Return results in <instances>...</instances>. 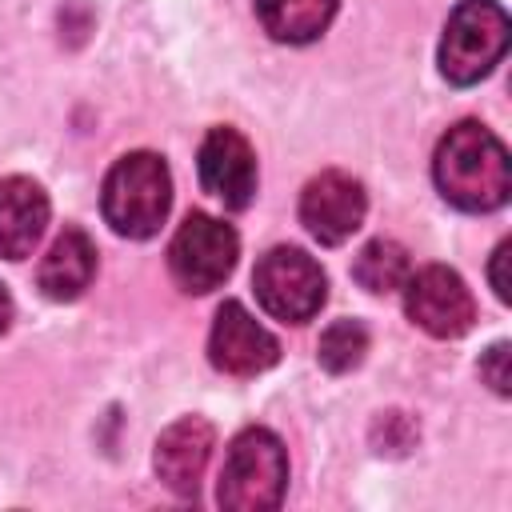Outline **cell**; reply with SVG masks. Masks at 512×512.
Returning a JSON list of instances; mask_svg holds the SVG:
<instances>
[{"mask_svg":"<svg viewBox=\"0 0 512 512\" xmlns=\"http://www.w3.org/2000/svg\"><path fill=\"white\" fill-rule=\"evenodd\" d=\"M236 256H240V240L232 224L208 212H192L168 244V272L184 292L204 296L232 276Z\"/></svg>","mask_w":512,"mask_h":512,"instance_id":"8992f818","label":"cell"},{"mask_svg":"<svg viewBox=\"0 0 512 512\" xmlns=\"http://www.w3.org/2000/svg\"><path fill=\"white\" fill-rule=\"evenodd\" d=\"M48 224V192L28 176L0 180V256L24 260Z\"/></svg>","mask_w":512,"mask_h":512,"instance_id":"7c38bea8","label":"cell"},{"mask_svg":"<svg viewBox=\"0 0 512 512\" xmlns=\"http://www.w3.org/2000/svg\"><path fill=\"white\" fill-rule=\"evenodd\" d=\"M364 212H368V196L360 188V180H352L348 172H320L304 184L300 192V224L308 228L312 240L336 248L344 244L360 224H364Z\"/></svg>","mask_w":512,"mask_h":512,"instance_id":"9c48e42d","label":"cell"},{"mask_svg":"<svg viewBox=\"0 0 512 512\" xmlns=\"http://www.w3.org/2000/svg\"><path fill=\"white\" fill-rule=\"evenodd\" d=\"M288 488V452L276 432L268 428H244L232 436L216 500L228 512H268L284 500Z\"/></svg>","mask_w":512,"mask_h":512,"instance_id":"3957f363","label":"cell"},{"mask_svg":"<svg viewBox=\"0 0 512 512\" xmlns=\"http://www.w3.org/2000/svg\"><path fill=\"white\" fill-rule=\"evenodd\" d=\"M504 52H508V12L496 0H460L440 40L444 80L456 88H468L484 80Z\"/></svg>","mask_w":512,"mask_h":512,"instance_id":"277c9868","label":"cell"},{"mask_svg":"<svg viewBox=\"0 0 512 512\" xmlns=\"http://www.w3.org/2000/svg\"><path fill=\"white\" fill-rule=\"evenodd\" d=\"M196 172L204 192L224 200V208H248L256 196V152L236 128H212L200 140Z\"/></svg>","mask_w":512,"mask_h":512,"instance_id":"30bf717a","label":"cell"},{"mask_svg":"<svg viewBox=\"0 0 512 512\" xmlns=\"http://www.w3.org/2000/svg\"><path fill=\"white\" fill-rule=\"evenodd\" d=\"M172 208V176L156 152H128L120 156L100 188V212L116 236L148 240L160 232Z\"/></svg>","mask_w":512,"mask_h":512,"instance_id":"7a4b0ae2","label":"cell"},{"mask_svg":"<svg viewBox=\"0 0 512 512\" xmlns=\"http://www.w3.org/2000/svg\"><path fill=\"white\" fill-rule=\"evenodd\" d=\"M508 356H512V348H508V340H496L484 356H480V376L492 384V392L496 396H508L512 392V372H508Z\"/></svg>","mask_w":512,"mask_h":512,"instance_id":"e0dca14e","label":"cell"},{"mask_svg":"<svg viewBox=\"0 0 512 512\" xmlns=\"http://www.w3.org/2000/svg\"><path fill=\"white\" fill-rule=\"evenodd\" d=\"M252 288L256 300L268 316L284 320V324H304L320 312V304L328 300V276L324 268L304 252V248H272L256 260L252 268Z\"/></svg>","mask_w":512,"mask_h":512,"instance_id":"5b68a950","label":"cell"},{"mask_svg":"<svg viewBox=\"0 0 512 512\" xmlns=\"http://www.w3.org/2000/svg\"><path fill=\"white\" fill-rule=\"evenodd\" d=\"M364 352H368V328L360 320H336V324L324 328L316 356L328 372L340 376V372H352L364 360Z\"/></svg>","mask_w":512,"mask_h":512,"instance_id":"2e32d148","label":"cell"},{"mask_svg":"<svg viewBox=\"0 0 512 512\" xmlns=\"http://www.w3.org/2000/svg\"><path fill=\"white\" fill-rule=\"evenodd\" d=\"M208 360L224 376H260L280 360V344L240 300H224L208 332Z\"/></svg>","mask_w":512,"mask_h":512,"instance_id":"ba28073f","label":"cell"},{"mask_svg":"<svg viewBox=\"0 0 512 512\" xmlns=\"http://www.w3.org/2000/svg\"><path fill=\"white\" fill-rule=\"evenodd\" d=\"M8 324H12V296H8V288L0 284V336L8 332Z\"/></svg>","mask_w":512,"mask_h":512,"instance_id":"d6986e66","label":"cell"},{"mask_svg":"<svg viewBox=\"0 0 512 512\" xmlns=\"http://www.w3.org/2000/svg\"><path fill=\"white\" fill-rule=\"evenodd\" d=\"M408 272H412L408 248L396 244V240H384V236L372 240V244H364L360 256H356V264H352L356 284L368 288V292H376V296H380V292H396V288H404Z\"/></svg>","mask_w":512,"mask_h":512,"instance_id":"9a60e30c","label":"cell"},{"mask_svg":"<svg viewBox=\"0 0 512 512\" xmlns=\"http://www.w3.org/2000/svg\"><path fill=\"white\" fill-rule=\"evenodd\" d=\"M432 176L440 196L460 212H496L512 192L508 148L480 120H460L440 136Z\"/></svg>","mask_w":512,"mask_h":512,"instance_id":"6da1fadb","label":"cell"},{"mask_svg":"<svg viewBox=\"0 0 512 512\" xmlns=\"http://www.w3.org/2000/svg\"><path fill=\"white\" fill-rule=\"evenodd\" d=\"M404 312L416 328H424L436 340L464 336L476 320V300L460 272L444 264H428L420 272H408L404 280Z\"/></svg>","mask_w":512,"mask_h":512,"instance_id":"52a82bcc","label":"cell"},{"mask_svg":"<svg viewBox=\"0 0 512 512\" xmlns=\"http://www.w3.org/2000/svg\"><path fill=\"white\" fill-rule=\"evenodd\" d=\"M212 452V424L200 416H184L156 440V476L176 496H196L200 472Z\"/></svg>","mask_w":512,"mask_h":512,"instance_id":"8fae6325","label":"cell"},{"mask_svg":"<svg viewBox=\"0 0 512 512\" xmlns=\"http://www.w3.org/2000/svg\"><path fill=\"white\" fill-rule=\"evenodd\" d=\"M96 276V244L84 228H64L36 268V284L48 300H76Z\"/></svg>","mask_w":512,"mask_h":512,"instance_id":"4fadbf2b","label":"cell"},{"mask_svg":"<svg viewBox=\"0 0 512 512\" xmlns=\"http://www.w3.org/2000/svg\"><path fill=\"white\" fill-rule=\"evenodd\" d=\"M508 252H512V244L504 240L496 252H492V264H488V276H492V288H496V296L508 304L512 300V284H508V272H504V264H508Z\"/></svg>","mask_w":512,"mask_h":512,"instance_id":"ac0fdd59","label":"cell"},{"mask_svg":"<svg viewBox=\"0 0 512 512\" xmlns=\"http://www.w3.org/2000/svg\"><path fill=\"white\" fill-rule=\"evenodd\" d=\"M340 0H256V16L264 32L280 44H308L324 36Z\"/></svg>","mask_w":512,"mask_h":512,"instance_id":"5bb4252c","label":"cell"}]
</instances>
